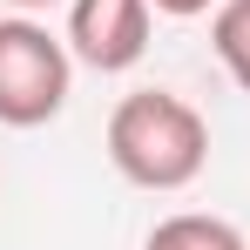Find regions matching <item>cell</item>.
Returning <instances> with one entry per match:
<instances>
[{"label": "cell", "mask_w": 250, "mask_h": 250, "mask_svg": "<svg viewBox=\"0 0 250 250\" xmlns=\"http://www.w3.org/2000/svg\"><path fill=\"white\" fill-rule=\"evenodd\" d=\"M75 54L47 34L34 14L0 21V122L7 128H41L68 108Z\"/></svg>", "instance_id": "obj_2"}, {"label": "cell", "mask_w": 250, "mask_h": 250, "mask_svg": "<svg viewBox=\"0 0 250 250\" xmlns=\"http://www.w3.org/2000/svg\"><path fill=\"white\" fill-rule=\"evenodd\" d=\"M209 41H216V61L230 68V82L250 95V0H223V7H216Z\"/></svg>", "instance_id": "obj_5"}, {"label": "cell", "mask_w": 250, "mask_h": 250, "mask_svg": "<svg viewBox=\"0 0 250 250\" xmlns=\"http://www.w3.org/2000/svg\"><path fill=\"white\" fill-rule=\"evenodd\" d=\"M7 7H21V14H47V7H61V0H7Z\"/></svg>", "instance_id": "obj_7"}, {"label": "cell", "mask_w": 250, "mask_h": 250, "mask_svg": "<svg viewBox=\"0 0 250 250\" xmlns=\"http://www.w3.org/2000/svg\"><path fill=\"white\" fill-rule=\"evenodd\" d=\"M142 250H250V244H244L237 223L203 216V209H183V216H163V223L149 230V244H142Z\"/></svg>", "instance_id": "obj_4"}, {"label": "cell", "mask_w": 250, "mask_h": 250, "mask_svg": "<svg viewBox=\"0 0 250 250\" xmlns=\"http://www.w3.org/2000/svg\"><path fill=\"white\" fill-rule=\"evenodd\" d=\"M156 14H169V21H196V14H209L216 0H149Z\"/></svg>", "instance_id": "obj_6"}, {"label": "cell", "mask_w": 250, "mask_h": 250, "mask_svg": "<svg viewBox=\"0 0 250 250\" xmlns=\"http://www.w3.org/2000/svg\"><path fill=\"white\" fill-rule=\"evenodd\" d=\"M149 0H68V54L95 75H122L149 54Z\"/></svg>", "instance_id": "obj_3"}, {"label": "cell", "mask_w": 250, "mask_h": 250, "mask_svg": "<svg viewBox=\"0 0 250 250\" xmlns=\"http://www.w3.org/2000/svg\"><path fill=\"white\" fill-rule=\"evenodd\" d=\"M108 163L135 189H189L209 163V122L169 88H135L108 115Z\"/></svg>", "instance_id": "obj_1"}]
</instances>
